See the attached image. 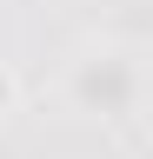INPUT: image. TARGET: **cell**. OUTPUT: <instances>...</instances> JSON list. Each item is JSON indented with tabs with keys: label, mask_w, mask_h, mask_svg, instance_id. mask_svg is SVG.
I'll return each mask as SVG.
<instances>
[{
	"label": "cell",
	"mask_w": 153,
	"mask_h": 159,
	"mask_svg": "<svg viewBox=\"0 0 153 159\" xmlns=\"http://www.w3.org/2000/svg\"><path fill=\"white\" fill-rule=\"evenodd\" d=\"M7 93H13V86H7V73H0V106H7Z\"/></svg>",
	"instance_id": "1"
}]
</instances>
